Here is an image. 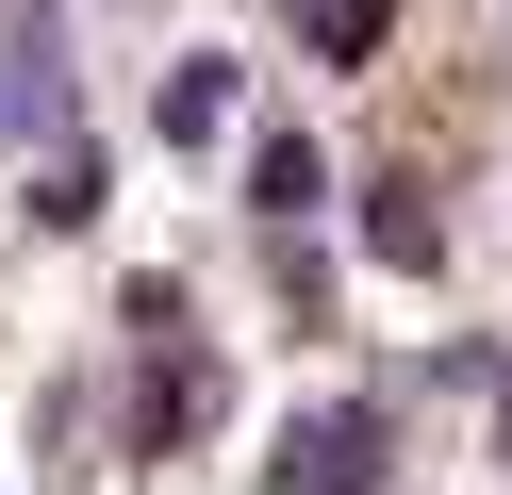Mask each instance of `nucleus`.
<instances>
[{
	"label": "nucleus",
	"mask_w": 512,
	"mask_h": 495,
	"mask_svg": "<svg viewBox=\"0 0 512 495\" xmlns=\"http://www.w3.org/2000/svg\"><path fill=\"white\" fill-rule=\"evenodd\" d=\"M281 479H298V495H364V479H380V413H314V429H281Z\"/></svg>",
	"instance_id": "nucleus-1"
},
{
	"label": "nucleus",
	"mask_w": 512,
	"mask_h": 495,
	"mask_svg": "<svg viewBox=\"0 0 512 495\" xmlns=\"http://www.w3.org/2000/svg\"><path fill=\"white\" fill-rule=\"evenodd\" d=\"M215 116H232V66H182V83H166V99H149V132H166V149H199V132H215Z\"/></svg>",
	"instance_id": "nucleus-2"
},
{
	"label": "nucleus",
	"mask_w": 512,
	"mask_h": 495,
	"mask_svg": "<svg viewBox=\"0 0 512 495\" xmlns=\"http://www.w3.org/2000/svg\"><path fill=\"white\" fill-rule=\"evenodd\" d=\"M364 248H380V264H446V215H413V198H380V215H364Z\"/></svg>",
	"instance_id": "nucleus-3"
},
{
	"label": "nucleus",
	"mask_w": 512,
	"mask_h": 495,
	"mask_svg": "<svg viewBox=\"0 0 512 495\" xmlns=\"http://www.w3.org/2000/svg\"><path fill=\"white\" fill-rule=\"evenodd\" d=\"M380 17H397V0H314V50H331V66H364V50H380Z\"/></svg>",
	"instance_id": "nucleus-4"
}]
</instances>
